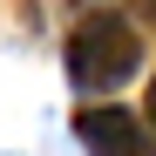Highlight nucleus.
<instances>
[{
    "mask_svg": "<svg viewBox=\"0 0 156 156\" xmlns=\"http://www.w3.org/2000/svg\"><path fill=\"white\" fill-rule=\"evenodd\" d=\"M136 68H143V34L129 27L122 14H88L82 27L68 34V82L82 95L122 88Z\"/></svg>",
    "mask_w": 156,
    "mask_h": 156,
    "instance_id": "f257e3e1",
    "label": "nucleus"
},
{
    "mask_svg": "<svg viewBox=\"0 0 156 156\" xmlns=\"http://www.w3.org/2000/svg\"><path fill=\"white\" fill-rule=\"evenodd\" d=\"M143 14H149V20H156V0H143Z\"/></svg>",
    "mask_w": 156,
    "mask_h": 156,
    "instance_id": "20e7f679",
    "label": "nucleus"
},
{
    "mask_svg": "<svg viewBox=\"0 0 156 156\" xmlns=\"http://www.w3.org/2000/svg\"><path fill=\"white\" fill-rule=\"evenodd\" d=\"M75 143L88 156H156L149 122H136L129 109H82L75 115Z\"/></svg>",
    "mask_w": 156,
    "mask_h": 156,
    "instance_id": "f03ea898",
    "label": "nucleus"
},
{
    "mask_svg": "<svg viewBox=\"0 0 156 156\" xmlns=\"http://www.w3.org/2000/svg\"><path fill=\"white\" fill-rule=\"evenodd\" d=\"M149 129H156V82H149Z\"/></svg>",
    "mask_w": 156,
    "mask_h": 156,
    "instance_id": "7ed1b4c3",
    "label": "nucleus"
}]
</instances>
